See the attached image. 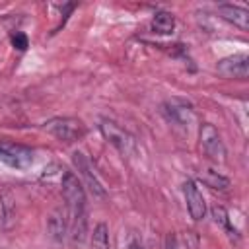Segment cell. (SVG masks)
<instances>
[{
    "label": "cell",
    "instance_id": "4",
    "mask_svg": "<svg viewBox=\"0 0 249 249\" xmlns=\"http://www.w3.org/2000/svg\"><path fill=\"white\" fill-rule=\"evenodd\" d=\"M72 161H74V167L78 169V175L82 177V185H86V187L91 191V195L103 196V195H105V189H103L101 181L97 179L95 169H93L89 158H88L84 152H74V154H72Z\"/></svg>",
    "mask_w": 249,
    "mask_h": 249
},
{
    "label": "cell",
    "instance_id": "2",
    "mask_svg": "<svg viewBox=\"0 0 249 249\" xmlns=\"http://www.w3.org/2000/svg\"><path fill=\"white\" fill-rule=\"evenodd\" d=\"M43 130L60 142H76L86 134V124L76 117H54L43 124Z\"/></svg>",
    "mask_w": 249,
    "mask_h": 249
},
{
    "label": "cell",
    "instance_id": "14",
    "mask_svg": "<svg viewBox=\"0 0 249 249\" xmlns=\"http://www.w3.org/2000/svg\"><path fill=\"white\" fill-rule=\"evenodd\" d=\"M91 249H109V228L99 222L91 233Z\"/></svg>",
    "mask_w": 249,
    "mask_h": 249
},
{
    "label": "cell",
    "instance_id": "3",
    "mask_svg": "<svg viewBox=\"0 0 249 249\" xmlns=\"http://www.w3.org/2000/svg\"><path fill=\"white\" fill-rule=\"evenodd\" d=\"M0 161L16 169H27L33 163V150L14 142H0Z\"/></svg>",
    "mask_w": 249,
    "mask_h": 249
},
{
    "label": "cell",
    "instance_id": "15",
    "mask_svg": "<svg viewBox=\"0 0 249 249\" xmlns=\"http://www.w3.org/2000/svg\"><path fill=\"white\" fill-rule=\"evenodd\" d=\"M212 218H214V222H216L218 226L230 230V216H228V212H226L224 206H218V204L212 206Z\"/></svg>",
    "mask_w": 249,
    "mask_h": 249
},
{
    "label": "cell",
    "instance_id": "9",
    "mask_svg": "<svg viewBox=\"0 0 249 249\" xmlns=\"http://www.w3.org/2000/svg\"><path fill=\"white\" fill-rule=\"evenodd\" d=\"M161 111H163V115H165L171 123L181 124V126H187V124L195 119L193 107H191L189 103H183V101H177V99L165 101V103L161 105Z\"/></svg>",
    "mask_w": 249,
    "mask_h": 249
},
{
    "label": "cell",
    "instance_id": "6",
    "mask_svg": "<svg viewBox=\"0 0 249 249\" xmlns=\"http://www.w3.org/2000/svg\"><path fill=\"white\" fill-rule=\"evenodd\" d=\"M200 146H202V152L212 161H224L226 160V146L222 142V136L214 128V124L204 123L200 126Z\"/></svg>",
    "mask_w": 249,
    "mask_h": 249
},
{
    "label": "cell",
    "instance_id": "16",
    "mask_svg": "<svg viewBox=\"0 0 249 249\" xmlns=\"http://www.w3.org/2000/svg\"><path fill=\"white\" fill-rule=\"evenodd\" d=\"M12 45H14L16 49H19V51H25V49H27V37H25L23 33L16 31V33L12 35Z\"/></svg>",
    "mask_w": 249,
    "mask_h": 249
},
{
    "label": "cell",
    "instance_id": "1",
    "mask_svg": "<svg viewBox=\"0 0 249 249\" xmlns=\"http://www.w3.org/2000/svg\"><path fill=\"white\" fill-rule=\"evenodd\" d=\"M62 195L68 206V226H70V233L74 241H84L86 237V193H84V185L82 181L72 173V171H64L62 173Z\"/></svg>",
    "mask_w": 249,
    "mask_h": 249
},
{
    "label": "cell",
    "instance_id": "8",
    "mask_svg": "<svg viewBox=\"0 0 249 249\" xmlns=\"http://www.w3.org/2000/svg\"><path fill=\"white\" fill-rule=\"evenodd\" d=\"M183 193H185V200H187V210L191 214L193 220H202L206 214V202L202 193L198 191V187L195 185V181H187L183 185Z\"/></svg>",
    "mask_w": 249,
    "mask_h": 249
},
{
    "label": "cell",
    "instance_id": "12",
    "mask_svg": "<svg viewBox=\"0 0 249 249\" xmlns=\"http://www.w3.org/2000/svg\"><path fill=\"white\" fill-rule=\"evenodd\" d=\"M152 29L160 35H169L173 29H175V18L171 12H165V10H160L154 14L152 18Z\"/></svg>",
    "mask_w": 249,
    "mask_h": 249
},
{
    "label": "cell",
    "instance_id": "7",
    "mask_svg": "<svg viewBox=\"0 0 249 249\" xmlns=\"http://www.w3.org/2000/svg\"><path fill=\"white\" fill-rule=\"evenodd\" d=\"M247 54H233L228 58H222L218 62V72L226 78H237V80H245L249 74V62H247Z\"/></svg>",
    "mask_w": 249,
    "mask_h": 249
},
{
    "label": "cell",
    "instance_id": "10",
    "mask_svg": "<svg viewBox=\"0 0 249 249\" xmlns=\"http://www.w3.org/2000/svg\"><path fill=\"white\" fill-rule=\"evenodd\" d=\"M218 16L230 23H233L239 29H247L249 27V12L241 6H233V4H220L218 8Z\"/></svg>",
    "mask_w": 249,
    "mask_h": 249
},
{
    "label": "cell",
    "instance_id": "18",
    "mask_svg": "<svg viewBox=\"0 0 249 249\" xmlns=\"http://www.w3.org/2000/svg\"><path fill=\"white\" fill-rule=\"evenodd\" d=\"M128 249H142V243H140V239H136V237H130V241H128Z\"/></svg>",
    "mask_w": 249,
    "mask_h": 249
},
{
    "label": "cell",
    "instance_id": "5",
    "mask_svg": "<svg viewBox=\"0 0 249 249\" xmlns=\"http://www.w3.org/2000/svg\"><path fill=\"white\" fill-rule=\"evenodd\" d=\"M99 128H101V134L105 136V140L109 144H113L123 156L132 154V150H134V138L124 128H121L113 121H101Z\"/></svg>",
    "mask_w": 249,
    "mask_h": 249
},
{
    "label": "cell",
    "instance_id": "13",
    "mask_svg": "<svg viewBox=\"0 0 249 249\" xmlns=\"http://www.w3.org/2000/svg\"><path fill=\"white\" fill-rule=\"evenodd\" d=\"M198 179H200L206 187H210V189L226 191V189L230 187V179L224 177L222 173L214 171V169H200V171H198Z\"/></svg>",
    "mask_w": 249,
    "mask_h": 249
},
{
    "label": "cell",
    "instance_id": "17",
    "mask_svg": "<svg viewBox=\"0 0 249 249\" xmlns=\"http://www.w3.org/2000/svg\"><path fill=\"white\" fill-rule=\"evenodd\" d=\"M163 249H179V239L175 237V233H167L163 239Z\"/></svg>",
    "mask_w": 249,
    "mask_h": 249
},
{
    "label": "cell",
    "instance_id": "11",
    "mask_svg": "<svg viewBox=\"0 0 249 249\" xmlns=\"http://www.w3.org/2000/svg\"><path fill=\"white\" fill-rule=\"evenodd\" d=\"M47 230H49V233H51L53 239L62 241L64 235H66V230H68V220H66V216H64L60 210H54V212L49 216V220H47Z\"/></svg>",
    "mask_w": 249,
    "mask_h": 249
}]
</instances>
